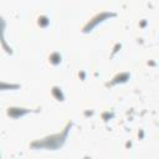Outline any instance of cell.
<instances>
[{
  "mask_svg": "<svg viewBox=\"0 0 159 159\" xmlns=\"http://www.w3.org/2000/svg\"><path fill=\"white\" fill-rule=\"evenodd\" d=\"M21 86L17 83H6L0 81V91H9V89H19Z\"/></svg>",
  "mask_w": 159,
  "mask_h": 159,
  "instance_id": "52a82bcc",
  "label": "cell"
},
{
  "mask_svg": "<svg viewBox=\"0 0 159 159\" xmlns=\"http://www.w3.org/2000/svg\"><path fill=\"white\" fill-rule=\"evenodd\" d=\"M80 75H81V77H82V78H84V72H81Z\"/></svg>",
  "mask_w": 159,
  "mask_h": 159,
  "instance_id": "4fadbf2b",
  "label": "cell"
},
{
  "mask_svg": "<svg viewBox=\"0 0 159 159\" xmlns=\"http://www.w3.org/2000/svg\"><path fill=\"white\" fill-rule=\"evenodd\" d=\"M37 24H39V26H41V27H47L48 24H50V19H48L46 15H40L39 19H37Z\"/></svg>",
  "mask_w": 159,
  "mask_h": 159,
  "instance_id": "9c48e42d",
  "label": "cell"
},
{
  "mask_svg": "<svg viewBox=\"0 0 159 159\" xmlns=\"http://www.w3.org/2000/svg\"><path fill=\"white\" fill-rule=\"evenodd\" d=\"M145 24H147V21L144 20V21H142V24H140V26H142V27H144V26H145Z\"/></svg>",
  "mask_w": 159,
  "mask_h": 159,
  "instance_id": "7c38bea8",
  "label": "cell"
},
{
  "mask_svg": "<svg viewBox=\"0 0 159 159\" xmlns=\"http://www.w3.org/2000/svg\"><path fill=\"white\" fill-rule=\"evenodd\" d=\"M83 159H92V158H91V157H88V155H87V157H84V158H83Z\"/></svg>",
  "mask_w": 159,
  "mask_h": 159,
  "instance_id": "5bb4252c",
  "label": "cell"
},
{
  "mask_svg": "<svg viewBox=\"0 0 159 159\" xmlns=\"http://www.w3.org/2000/svg\"><path fill=\"white\" fill-rule=\"evenodd\" d=\"M0 157H1V155H0Z\"/></svg>",
  "mask_w": 159,
  "mask_h": 159,
  "instance_id": "9a60e30c",
  "label": "cell"
},
{
  "mask_svg": "<svg viewBox=\"0 0 159 159\" xmlns=\"http://www.w3.org/2000/svg\"><path fill=\"white\" fill-rule=\"evenodd\" d=\"M116 15H117L116 12H111V11H102V12H98L97 15H94V16L83 26L82 32H84V34L91 32L98 24L103 22L104 20H107V19H109V17H114Z\"/></svg>",
  "mask_w": 159,
  "mask_h": 159,
  "instance_id": "7a4b0ae2",
  "label": "cell"
},
{
  "mask_svg": "<svg viewBox=\"0 0 159 159\" xmlns=\"http://www.w3.org/2000/svg\"><path fill=\"white\" fill-rule=\"evenodd\" d=\"M129 78H130V73H129V72H120V73L116 75L109 82H107L106 86H107V87H112V86L118 84V83H124V82H127Z\"/></svg>",
  "mask_w": 159,
  "mask_h": 159,
  "instance_id": "277c9868",
  "label": "cell"
},
{
  "mask_svg": "<svg viewBox=\"0 0 159 159\" xmlns=\"http://www.w3.org/2000/svg\"><path fill=\"white\" fill-rule=\"evenodd\" d=\"M113 117H114V113H113V112H109V111H107V112L102 113V119H103L104 122H107V120L112 119Z\"/></svg>",
  "mask_w": 159,
  "mask_h": 159,
  "instance_id": "30bf717a",
  "label": "cell"
},
{
  "mask_svg": "<svg viewBox=\"0 0 159 159\" xmlns=\"http://www.w3.org/2000/svg\"><path fill=\"white\" fill-rule=\"evenodd\" d=\"M51 93H52V96H53L57 101H60V102H63V101H65V94H63L62 89H61L58 86H53V87L51 88Z\"/></svg>",
  "mask_w": 159,
  "mask_h": 159,
  "instance_id": "8992f818",
  "label": "cell"
},
{
  "mask_svg": "<svg viewBox=\"0 0 159 159\" xmlns=\"http://www.w3.org/2000/svg\"><path fill=\"white\" fill-rule=\"evenodd\" d=\"M32 109L30 108H22V107H9L6 109V113L10 118H14V119H17V118H21L24 116H26L27 113H31Z\"/></svg>",
  "mask_w": 159,
  "mask_h": 159,
  "instance_id": "3957f363",
  "label": "cell"
},
{
  "mask_svg": "<svg viewBox=\"0 0 159 159\" xmlns=\"http://www.w3.org/2000/svg\"><path fill=\"white\" fill-rule=\"evenodd\" d=\"M72 127V123L68 122L66 128L60 132V133H56V134H51V135H47L42 139H39V140H35L30 144V147L32 149H47V150H57L60 149L66 139H67V135H68V132Z\"/></svg>",
  "mask_w": 159,
  "mask_h": 159,
  "instance_id": "6da1fadb",
  "label": "cell"
},
{
  "mask_svg": "<svg viewBox=\"0 0 159 159\" xmlns=\"http://www.w3.org/2000/svg\"><path fill=\"white\" fill-rule=\"evenodd\" d=\"M61 60H62V57H61V55H60L58 52H52V53L50 55V57H48V61H50L53 66L60 65V63H61Z\"/></svg>",
  "mask_w": 159,
  "mask_h": 159,
  "instance_id": "ba28073f",
  "label": "cell"
},
{
  "mask_svg": "<svg viewBox=\"0 0 159 159\" xmlns=\"http://www.w3.org/2000/svg\"><path fill=\"white\" fill-rule=\"evenodd\" d=\"M5 29H6V21H5L4 17L0 15V42H1L2 47H4V50H5L7 53L11 55V53H12V50H11V47L7 46V43H6V41H5V37H4Z\"/></svg>",
  "mask_w": 159,
  "mask_h": 159,
  "instance_id": "5b68a950",
  "label": "cell"
},
{
  "mask_svg": "<svg viewBox=\"0 0 159 159\" xmlns=\"http://www.w3.org/2000/svg\"><path fill=\"white\" fill-rule=\"evenodd\" d=\"M120 47H122V45H120V43H116V46H114V50L112 51V56H114V55H116V53L119 51V48H120Z\"/></svg>",
  "mask_w": 159,
  "mask_h": 159,
  "instance_id": "8fae6325",
  "label": "cell"
}]
</instances>
